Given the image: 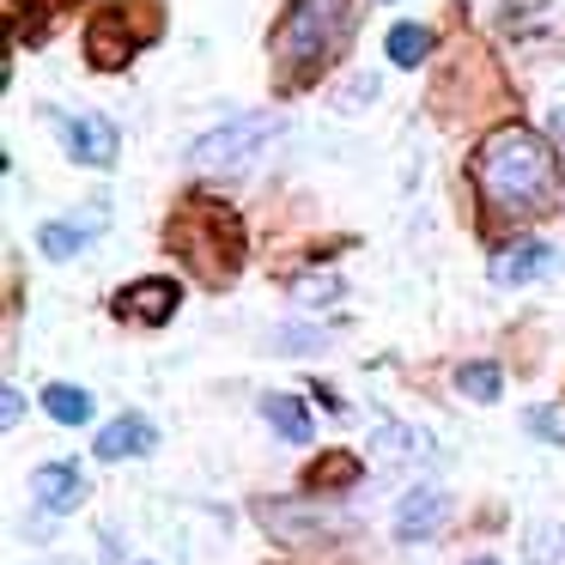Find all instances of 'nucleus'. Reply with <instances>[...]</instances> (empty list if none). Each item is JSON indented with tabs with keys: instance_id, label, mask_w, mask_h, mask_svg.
Returning <instances> with one entry per match:
<instances>
[{
	"instance_id": "obj_1",
	"label": "nucleus",
	"mask_w": 565,
	"mask_h": 565,
	"mask_svg": "<svg viewBox=\"0 0 565 565\" xmlns=\"http://www.w3.org/2000/svg\"><path fill=\"white\" fill-rule=\"evenodd\" d=\"M475 189L492 220H535L559 201V171L535 128H492L475 147Z\"/></svg>"
},
{
	"instance_id": "obj_2",
	"label": "nucleus",
	"mask_w": 565,
	"mask_h": 565,
	"mask_svg": "<svg viewBox=\"0 0 565 565\" xmlns=\"http://www.w3.org/2000/svg\"><path fill=\"white\" fill-rule=\"evenodd\" d=\"M347 43V0H292L274 31V67L286 86H305L310 74L334 62V50Z\"/></svg>"
},
{
	"instance_id": "obj_3",
	"label": "nucleus",
	"mask_w": 565,
	"mask_h": 565,
	"mask_svg": "<svg viewBox=\"0 0 565 565\" xmlns=\"http://www.w3.org/2000/svg\"><path fill=\"white\" fill-rule=\"evenodd\" d=\"M171 249L207 280H232L237 262H244V232H237V213L220 201H189L171 220Z\"/></svg>"
},
{
	"instance_id": "obj_4",
	"label": "nucleus",
	"mask_w": 565,
	"mask_h": 565,
	"mask_svg": "<svg viewBox=\"0 0 565 565\" xmlns=\"http://www.w3.org/2000/svg\"><path fill=\"white\" fill-rule=\"evenodd\" d=\"M280 135V122L262 110L249 116H232L225 128H213V135H201L195 147H189V164H195L201 177H225V171H249L256 164V152L268 147V140Z\"/></svg>"
},
{
	"instance_id": "obj_5",
	"label": "nucleus",
	"mask_w": 565,
	"mask_h": 565,
	"mask_svg": "<svg viewBox=\"0 0 565 565\" xmlns=\"http://www.w3.org/2000/svg\"><path fill=\"white\" fill-rule=\"evenodd\" d=\"M559 249L541 244V237H516L511 249H499L492 256V280L499 286H529V280H547V274H559Z\"/></svg>"
},
{
	"instance_id": "obj_6",
	"label": "nucleus",
	"mask_w": 565,
	"mask_h": 565,
	"mask_svg": "<svg viewBox=\"0 0 565 565\" xmlns=\"http://www.w3.org/2000/svg\"><path fill=\"white\" fill-rule=\"evenodd\" d=\"M444 523H450V492H444V487L402 492V504H395V535H402V541H431Z\"/></svg>"
},
{
	"instance_id": "obj_7",
	"label": "nucleus",
	"mask_w": 565,
	"mask_h": 565,
	"mask_svg": "<svg viewBox=\"0 0 565 565\" xmlns=\"http://www.w3.org/2000/svg\"><path fill=\"white\" fill-rule=\"evenodd\" d=\"M62 147L67 159L104 171V164H116V122L110 116H62Z\"/></svg>"
},
{
	"instance_id": "obj_8",
	"label": "nucleus",
	"mask_w": 565,
	"mask_h": 565,
	"mask_svg": "<svg viewBox=\"0 0 565 565\" xmlns=\"http://www.w3.org/2000/svg\"><path fill=\"white\" fill-rule=\"evenodd\" d=\"M128 55H135V38H128V7H110V13L92 19L86 31V62L104 67V74H116V67H128Z\"/></svg>"
},
{
	"instance_id": "obj_9",
	"label": "nucleus",
	"mask_w": 565,
	"mask_h": 565,
	"mask_svg": "<svg viewBox=\"0 0 565 565\" xmlns=\"http://www.w3.org/2000/svg\"><path fill=\"white\" fill-rule=\"evenodd\" d=\"M177 280H164V274H152V280H135L128 292H116V317L122 322H171V310H177Z\"/></svg>"
},
{
	"instance_id": "obj_10",
	"label": "nucleus",
	"mask_w": 565,
	"mask_h": 565,
	"mask_svg": "<svg viewBox=\"0 0 565 565\" xmlns=\"http://www.w3.org/2000/svg\"><path fill=\"white\" fill-rule=\"evenodd\" d=\"M86 475H79V462H43L38 475H31V499L43 504V511H79L86 504Z\"/></svg>"
},
{
	"instance_id": "obj_11",
	"label": "nucleus",
	"mask_w": 565,
	"mask_h": 565,
	"mask_svg": "<svg viewBox=\"0 0 565 565\" xmlns=\"http://www.w3.org/2000/svg\"><path fill=\"white\" fill-rule=\"evenodd\" d=\"M504 13H511V38H523V43L565 31V0H504Z\"/></svg>"
},
{
	"instance_id": "obj_12",
	"label": "nucleus",
	"mask_w": 565,
	"mask_h": 565,
	"mask_svg": "<svg viewBox=\"0 0 565 565\" xmlns=\"http://www.w3.org/2000/svg\"><path fill=\"white\" fill-rule=\"evenodd\" d=\"M152 450V426L140 414H128V419H116V426H104L98 431V456L104 462H122V456H147Z\"/></svg>"
},
{
	"instance_id": "obj_13",
	"label": "nucleus",
	"mask_w": 565,
	"mask_h": 565,
	"mask_svg": "<svg viewBox=\"0 0 565 565\" xmlns=\"http://www.w3.org/2000/svg\"><path fill=\"white\" fill-rule=\"evenodd\" d=\"M262 419H268V426L280 431L286 444H310V438H317V426H310V407L298 402V395H268V402H262Z\"/></svg>"
},
{
	"instance_id": "obj_14",
	"label": "nucleus",
	"mask_w": 565,
	"mask_h": 565,
	"mask_svg": "<svg viewBox=\"0 0 565 565\" xmlns=\"http://www.w3.org/2000/svg\"><path fill=\"white\" fill-rule=\"evenodd\" d=\"M92 237H98V225H79V220H50L38 232V249L50 262H67V256H79V249L92 244Z\"/></svg>"
},
{
	"instance_id": "obj_15",
	"label": "nucleus",
	"mask_w": 565,
	"mask_h": 565,
	"mask_svg": "<svg viewBox=\"0 0 565 565\" xmlns=\"http://www.w3.org/2000/svg\"><path fill=\"white\" fill-rule=\"evenodd\" d=\"M43 414H50L55 426H86V419H92V395L74 390V383H50V390H43Z\"/></svg>"
},
{
	"instance_id": "obj_16",
	"label": "nucleus",
	"mask_w": 565,
	"mask_h": 565,
	"mask_svg": "<svg viewBox=\"0 0 565 565\" xmlns=\"http://www.w3.org/2000/svg\"><path fill=\"white\" fill-rule=\"evenodd\" d=\"M456 390H462L468 402H499L504 377H499V365H492V359H468V365L456 371Z\"/></svg>"
},
{
	"instance_id": "obj_17",
	"label": "nucleus",
	"mask_w": 565,
	"mask_h": 565,
	"mask_svg": "<svg viewBox=\"0 0 565 565\" xmlns=\"http://www.w3.org/2000/svg\"><path fill=\"white\" fill-rule=\"evenodd\" d=\"M426 450H431L426 431H419V426H395V419H390V426H377V438H371V456H414V462H419Z\"/></svg>"
},
{
	"instance_id": "obj_18",
	"label": "nucleus",
	"mask_w": 565,
	"mask_h": 565,
	"mask_svg": "<svg viewBox=\"0 0 565 565\" xmlns=\"http://www.w3.org/2000/svg\"><path fill=\"white\" fill-rule=\"evenodd\" d=\"M523 553H529V565H559V553H565V529L559 523H529V535H523Z\"/></svg>"
},
{
	"instance_id": "obj_19",
	"label": "nucleus",
	"mask_w": 565,
	"mask_h": 565,
	"mask_svg": "<svg viewBox=\"0 0 565 565\" xmlns=\"http://www.w3.org/2000/svg\"><path fill=\"white\" fill-rule=\"evenodd\" d=\"M431 55V31L426 25H395L390 31V62L395 67H419Z\"/></svg>"
},
{
	"instance_id": "obj_20",
	"label": "nucleus",
	"mask_w": 565,
	"mask_h": 565,
	"mask_svg": "<svg viewBox=\"0 0 565 565\" xmlns=\"http://www.w3.org/2000/svg\"><path fill=\"white\" fill-rule=\"evenodd\" d=\"M341 292H347V280H341V274H329V268H310V274H298V280H292L298 305H334Z\"/></svg>"
},
{
	"instance_id": "obj_21",
	"label": "nucleus",
	"mask_w": 565,
	"mask_h": 565,
	"mask_svg": "<svg viewBox=\"0 0 565 565\" xmlns=\"http://www.w3.org/2000/svg\"><path fill=\"white\" fill-rule=\"evenodd\" d=\"M529 431H535V438H547V444H559V438H565V426L547 414V407H535V414H529Z\"/></svg>"
},
{
	"instance_id": "obj_22",
	"label": "nucleus",
	"mask_w": 565,
	"mask_h": 565,
	"mask_svg": "<svg viewBox=\"0 0 565 565\" xmlns=\"http://www.w3.org/2000/svg\"><path fill=\"white\" fill-rule=\"evenodd\" d=\"M0 426H25V395H19V390L0 395Z\"/></svg>"
},
{
	"instance_id": "obj_23",
	"label": "nucleus",
	"mask_w": 565,
	"mask_h": 565,
	"mask_svg": "<svg viewBox=\"0 0 565 565\" xmlns=\"http://www.w3.org/2000/svg\"><path fill=\"white\" fill-rule=\"evenodd\" d=\"M322 341H329L322 329H305V334H280L274 347H280V353H298V347H322Z\"/></svg>"
},
{
	"instance_id": "obj_24",
	"label": "nucleus",
	"mask_w": 565,
	"mask_h": 565,
	"mask_svg": "<svg viewBox=\"0 0 565 565\" xmlns=\"http://www.w3.org/2000/svg\"><path fill=\"white\" fill-rule=\"evenodd\" d=\"M553 135L565 140V104H559V110H553Z\"/></svg>"
},
{
	"instance_id": "obj_25",
	"label": "nucleus",
	"mask_w": 565,
	"mask_h": 565,
	"mask_svg": "<svg viewBox=\"0 0 565 565\" xmlns=\"http://www.w3.org/2000/svg\"><path fill=\"white\" fill-rule=\"evenodd\" d=\"M50 7H74V0H50Z\"/></svg>"
},
{
	"instance_id": "obj_26",
	"label": "nucleus",
	"mask_w": 565,
	"mask_h": 565,
	"mask_svg": "<svg viewBox=\"0 0 565 565\" xmlns=\"http://www.w3.org/2000/svg\"><path fill=\"white\" fill-rule=\"evenodd\" d=\"M475 565H499V559H475Z\"/></svg>"
}]
</instances>
